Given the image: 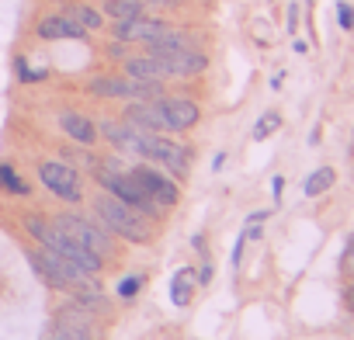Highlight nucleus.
<instances>
[{"instance_id": "obj_1", "label": "nucleus", "mask_w": 354, "mask_h": 340, "mask_svg": "<svg viewBox=\"0 0 354 340\" xmlns=\"http://www.w3.org/2000/svg\"><path fill=\"white\" fill-rule=\"evenodd\" d=\"M25 229L32 233V240L35 243H42V250H49V254H56V257H63V261H70V264H77L80 271H87V274H97L101 271V264H104V257H97L94 250H87L84 243H77V240H70L56 223H53V216H28L25 219Z\"/></svg>"}, {"instance_id": "obj_2", "label": "nucleus", "mask_w": 354, "mask_h": 340, "mask_svg": "<svg viewBox=\"0 0 354 340\" xmlns=\"http://www.w3.org/2000/svg\"><path fill=\"white\" fill-rule=\"evenodd\" d=\"M94 216H97V223H101L108 233H115V236H122V240H129V243H142V247H146V243L153 240L149 219H146L142 212H136L132 205L111 198V195H101V198L94 202Z\"/></svg>"}, {"instance_id": "obj_3", "label": "nucleus", "mask_w": 354, "mask_h": 340, "mask_svg": "<svg viewBox=\"0 0 354 340\" xmlns=\"http://www.w3.org/2000/svg\"><path fill=\"white\" fill-rule=\"evenodd\" d=\"M28 261H32V267L39 271V278H42L46 285H53L56 292L77 295V292L97 288L94 274L80 271L77 264H70V261H63V257H56V254H49V250H35V247H32V250H28Z\"/></svg>"}, {"instance_id": "obj_4", "label": "nucleus", "mask_w": 354, "mask_h": 340, "mask_svg": "<svg viewBox=\"0 0 354 340\" xmlns=\"http://www.w3.org/2000/svg\"><path fill=\"white\" fill-rule=\"evenodd\" d=\"M94 174H97L101 188H104L111 198H118V202L132 205V209H136V212H142L146 219H160V216H163V209H160L153 198H146V195H142V188L129 178V170H122L118 163H94Z\"/></svg>"}, {"instance_id": "obj_5", "label": "nucleus", "mask_w": 354, "mask_h": 340, "mask_svg": "<svg viewBox=\"0 0 354 340\" xmlns=\"http://www.w3.org/2000/svg\"><path fill=\"white\" fill-rule=\"evenodd\" d=\"M139 160H153L160 163L163 170H170V174L177 178H185L188 174V167H192V149L181 146V142H174V139H163L160 132H139V142H136V153Z\"/></svg>"}, {"instance_id": "obj_6", "label": "nucleus", "mask_w": 354, "mask_h": 340, "mask_svg": "<svg viewBox=\"0 0 354 340\" xmlns=\"http://www.w3.org/2000/svg\"><path fill=\"white\" fill-rule=\"evenodd\" d=\"M46 340H101L97 316L87 312L84 305L70 302V305H63V309L53 316V323H49V330H46Z\"/></svg>"}, {"instance_id": "obj_7", "label": "nucleus", "mask_w": 354, "mask_h": 340, "mask_svg": "<svg viewBox=\"0 0 354 340\" xmlns=\"http://www.w3.org/2000/svg\"><path fill=\"white\" fill-rule=\"evenodd\" d=\"M53 223H56L70 240H77V243H84L87 250H94L97 257H108V254H111V240H108V229H104L101 223H91V219L80 216V212H56Z\"/></svg>"}, {"instance_id": "obj_8", "label": "nucleus", "mask_w": 354, "mask_h": 340, "mask_svg": "<svg viewBox=\"0 0 354 340\" xmlns=\"http://www.w3.org/2000/svg\"><path fill=\"white\" fill-rule=\"evenodd\" d=\"M39 178H42V185H46L59 202H66V205H77V202L84 198L80 174H77L73 167H66V163H56V160L39 163Z\"/></svg>"}, {"instance_id": "obj_9", "label": "nucleus", "mask_w": 354, "mask_h": 340, "mask_svg": "<svg viewBox=\"0 0 354 340\" xmlns=\"http://www.w3.org/2000/svg\"><path fill=\"white\" fill-rule=\"evenodd\" d=\"M91 94L97 97H125V101H139V97H160L163 87L153 80H136V77H94Z\"/></svg>"}, {"instance_id": "obj_10", "label": "nucleus", "mask_w": 354, "mask_h": 340, "mask_svg": "<svg viewBox=\"0 0 354 340\" xmlns=\"http://www.w3.org/2000/svg\"><path fill=\"white\" fill-rule=\"evenodd\" d=\"M129 178L142 188V195L146 198H153L160 209H170V205H177V185L170 181V178H163V170H153V167H136V170H129Z\"/></svg>"}, {"instance_id": "obj_11", "label": "nucleus", "mask_w": 354, "mask_h": 340, "mask_svg": "<svg viewBox=\"0 0 354 340\" xmlns=\"http://www.w3.org/2000/svg\"><path fill=\"white\" fill-rule=\"evenodd\" d=\"M149 56L160 59L167 80H170V77H195V73H202V70L209 66V56H205L202 49H195V46L170 49V53H149Z\"/></svg>"}, {"instance_id": "obj_12", "label": "nucleus", "mask_w": 354, "mask_h": 340, "mask_svg": "<svg viewBox=\"0 0 354 340\" xmlns=\"http://www.w3.org/2000/svg\"><path fill=\"white\" fill-rule=\"evenodd\" d=\"M160 97H163V94H160ZM160 97H139V101H129L122 122H129V125H136V129H146V132H167V118H163V104H160Z\"/></svg>"}, {"instance_id": "obj_13", "label": "nucleus", "mask_w": 354, "mask_h": 340, "mask_svg": "<svg viewBox=\"0 0 354 340\" xmlns=\"http://www.w3.org/2000/svg\"><path fill=\"white\" fill-rule=\"evenodd\" d=\"M170 32V25L167 21H160V18H146V15H139V18H132V21H115V39L118 42H156L160 35H167Z\"/></svg>"}, {"instance_id": "obj_14", "label": "nucleus", "mask_w": 354, "mask_h": 340, "mask_svg": "<svg viewBox=\"0 0 354 340\" xmlns=\"http://www.w3.org/2000/svg\"><path fill=\"white\" fill-rule=\"evenodd\" d=\"M163 104V118H167V132H185L198 122V104L192 97H160Z\"/></svg>"}, {"instance_id": "obj_15", "label": "nucleus", "mask_w": 354, "mask_h": 340, "mask_svg": "<svg viewBox=\"0 0 354 340\" xmlns=\"http://www.w3.org/2000/svg\"><path fill=\"white\" fill-rule=\"evenodd\" d=\"M39 39H46V42H59V39H87V32L77 25V21H70L66 15H49V18H42L39 21Z\"/></svg>"}, {"instance_id": "obj_16", "label": "nucleus", "mask_w": 354, "mask_h": 340, "mask_svg": "<svg viewBox=\"0 0 354 340\" xmlns=\"http://www.w3.org/2000/svg\"><path fill=\"white\" fill-rule=\"evenodd\" d=\"M59 129H63L73 142H80V146H94V142H97V125H94L87 115H80V111H63V115H59Z\"/></svg>"}, {"instance_id": "obj_17", "label": "nucleus", "mask_w": 354, "mask_h": 340, "mask_svg": "<svg viewBox=\"0 0 354 340\" xmlns=\"http://www.w3.org/2000/svg\"><path fill=\"white\" fill-rule=\"evenodd\" d=\"M125 77H136V80H153V84H160V80H167V73H163V66H160V59L156 56H129L125 59Z\"/></svg>"}, {"instance_id": "obj_18", "label": "nucleus", "mask_w": 354, "mask_h": 340, "mask_svg": "<svg viewBox=\"0 0 354 340\" xmlns=\"http://www.w3.org/2000/svg\"><path fill=\"white\" fill-rule=\"evenodd\" d=\"M195 285H198V274H195L192 267L177 271L174 281H170V299H174V305H188L192 295H195Z\"/></svg>"}, {"instance_id": "obj_19", "label": "nucleus", "mask_w": 354, "mask_h": 340, "mask_svg": "<svg viewBox=\"0 0 354 340\" xmlns=\"http://www.w3.org/2000/svg\"><path fill=\"white\" fill-rule=\"evenodd\" d=\"M104 15L111 21H132V18L146 15V4L142 0H104Z\"/></svg>"}, {"instance_id": "obj_20", "label": "nucleus", "mask_w": 354, "mask_h": 340, "mask_svg": "<svg viewBox=\"0 0 354 340\" xmlns=\"http://www.w3.org/2000/svg\"><path fill=\"white\" fill-rule=\"evenodd\" d=\"M333 181H337L333 167H319V170H313V174L306 178V185H302V195H306V198H316V195L330 191V188H333Z\"/></svg>"}, {"instance_id": "obj_21", "label": "nucleus", "mask_w": 354, "mask_h": 340, "mask_svg": "<svg viewBox=\"0 0 354 340\" xmlns=\"http://www.w3.org/2000/svg\"><path fill=\"white\" fill-rule=\"evenodd\" d=\"M66 18H70V21H77L84 32H97V28L104 25V21H101V15H97L94 8H87V4H70V8H66Z\"/></svg>"}, {"instance_id": "obj_22", "label": "nucleus", "mask_w": 354, "mask_h": 340, "mask_svg": "<svg viewBox=\"0 0 354 340\" xmlns=\"http://www.w3.org/2000/svg\"><path fill=\"white\" fill-rule=\"evenodd\" d=\"M0 191H8V195H28V181L18 174V170L11 163H0Z\"/></svg>"}, {"instance_id": "obj_23", "label": "nucleus", "mask_w": 354, "mask_h": 340, "mask_svg": "<svg viewBox=\"0 0 354 340\" xmlns=\"http://www.w3.org/2000/svg\"><path fill=\"white\" fill-rule=\"evenodd\" d=\"M278 129H281V115H278V111H264V115L257 118V125H254V139L264 142V139L274 135Z\"/></svg>"}, {"instance_id": "obj_24", "label": "nucleus", "mask_w": 354, "mask_h": 340, "mask_svg": "<svg viewBox=\"0 0 354 340\" xmlns=\"http://www.w3.org/2000/svg\"><path fill=\"white\" fill-rule=\"evenodd\" d=\"M139 288H142V278H139V274L122 278V281H118V299H136V295H139Z\"/></svg>"}, {"instance_id": "obj_25", "label": "nucleus", "mask_w": 354, "mask_h": 340, "mask_svg": "<svg viewBox=\"0 0 354 340\" xmlns=\"http://www.w3.org/2000/svg\"><path fill=\"white\" fill-rule=\"evenodd\" d=\"M337 21H340L344 32H351L354 28V8L351 4H337Z\"/></svg>"}, {"instance_id": "obj_26", "label": "nucleus", "mask_w": 354, "mask_h": 340, "mask_svg": "<svg viewBox=\"0 0 354 340\" xmlns=\"http://www.w3.org/2000/svg\"><path fill=\"white\" fill-rule=\"evenodd\" d=\"M340 267H344L347 274H354V243H351V247H347V254L340 257Z\"/></svg>"}, {"instance_id": "obj_27", "label": "nucleus", "mask_w": 354, "mask_h": 340, "mask_svg": "<svg viewBox=\"0 0 354 340\" xmlns=\"http://www.w3.org/2000/svg\"><path fill=\"white\" fill-rule=\"evenodd\" d=\"M281 188H285V178H274V181H271V195H274V202H281Z\"/></svg>"}, {"instance_id": "obj_28", "label": "nucleus", "mask_w": 354, "mask_h": 340, "mask_svg": "<svg viewBox=\"0 0 354 340\" xmlns=\"http://www.w3.org/2000/svg\"><path fill=\"white\" fill-rule=\"evenodd\" d=\"M295 25H299V8L292 4V8H288V32H295Z\"/></svg>"}, {"instance_id": "obj_29", "label": "nucleus", "mask_w": 354, "mask_h": 340, "mask_svg": "<svg viewBox=\"0 0 354 340\" xmlns=\"http://www.w3.org/2000/svg\"><path fill=\"white\" fill-rule=\"evenodd\" d=\"M344 305L354 312V285H347V292H344Z\"/></svg>"}, {"instance_id": "obj_30", "label": "nucleus", "mask_w": 354, "mask_h": 340, "mask_svg": "<svg viewBox=\"0 0 354 340\" xmlns=\"http://www.w3.org/2000/svg\"><path fill=\"white\" fill-rule=\"evenodd\" d=\"M223 163H226V153H219V156L212 160V170H216V174H219V170H223Z\"/></svg>"}, {"instance_id": "obj_31", "label": "nucleus", "mask_w": 354, "mask_h": 340, "mask_svg": "<svg viewBox=\"0 0 354 340\" xmlns=\"http://www.w3.org/2000/svg\"><path fill=\"white\" fill-rule=\"evenodd\" d=\"M264 219H268V212H250L247 216V223H264Z\"/></svg>"}, {"instance_id": "obj_32", "label": "nucleus", "mask_w": 354, "mask_h": 340, "mask_svg": "<svg viewBox=\"0 0 354 340\" xmlns=\"http://www.w3.org/2000/svg\"><path fill=\"white\" fill-rule=\"evenodd\" d=\"M142 4H153V0H142Z\"/></svg>"}]
</instances>
